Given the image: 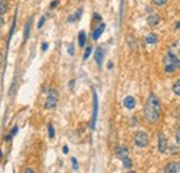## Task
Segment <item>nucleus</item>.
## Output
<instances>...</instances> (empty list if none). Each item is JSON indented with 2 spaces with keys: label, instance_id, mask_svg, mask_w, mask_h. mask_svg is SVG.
Masks as SVG:
<instances>
[{
  "label": "nucleus",
  "instance_id": "f257e3e1",
  "mask_svg": "<svg viewBox=\"0 0 180 173\" xmlns=\"http://www.w3.org/2000/svg\"><path fill=\"white\" fill-rule=\"evenodd\" d=\"M161 118V101L154 93H151L144 105V119L148 123H157Z\"/></svg>",
  "mask_w": 180,
  "mask_h": 173
},
{
  "label": "nucleus",
  "instance_id": "f03ea898",
  "mask_svg": "<svg viewBox=\"0 0 180 173\" xmlns=\"http://www.w3.org/2000/svg\"><path fill=\"white\" fill-rule=\"evenodd\" d=\"M163 64H165V71L168 73H172V72H175L176 69H180V60L175 54L170 53V51L166 54L165 58H163Z\"/></svg>",
  "mask_w": 180,
  "mask_h": 173
},
{
  "label": "nucleus",
  "instance_id": "7ed1b4c3",
  "mask_svg": "<svg viewBox=\"0 0 180 173\" xmlns=\"http://www.w3.org/2000/svg\"><path fill=\"white\" fill-rule=\"evenodd\" d=\"M133 141L136 144V147L139 148H146L150 143V139H148V134L146 132H137L133 137Z\"/></svg>",
  "mask_w": 180,
  "mask_h": 173
},
{
  "label": "nucleus",
  "instance_id": "20e7f679",
  "mask_svg": "<svg viewBox=\"0 0 180 173\" xmlns=\"http://www.w3.org/2000/svg\"><path fill=\"white\" fill-rule=\"evenodd\" d=\"M57 102H58V91L56 89H51L49 91V96H47V100L44 102V108L46 110H53L57 105Z\"/></svg>",
  "mask_w": 180,
  "mask_h": 173
},
{
  "label": "nucleus",
  "instance_id": "39448f33",
  "mask_svg": "<svg viewBox=\"0 0 180 173\" xmlns=\"http://www.w3.org/2000/svg\"><path fill=\"white\" fill-rule=\"evenodd\" d=\"M97 114H98V100H97V93L93 89V118L90 122V127L94 129L96 123H97Z\"/></svg>",
  "mask_w": 180,
  "mask_h": 173
},
{
  "label": "nucleus",
  "instance_id": "423d86ee",
  "mask_svg": "<svg viewBox=\"0 0 180 173\" xmlns=\"http://www.w3.org/2000/svg\"><path fill=\"white\" fill-rule=\"evenodd\" d=\"M166 150H168V140H166L165 134L162 132H159V134H158V151L161 154H163V152H166Z\"/></svg>",
  "mask_w": 180,
  "mask_h": 173
},
{
  "label": "nucleus",
  "instance_id": "0eeeda50",
  "mask_svg": "<svg viewBox=\"0 0 180 173\" xmlns=\"http://www.w3.org/2000/svg\"><path fill=\"white\" fill-rule=\"evenodd\" d=\"M104 57H105V50H104V47H102V46H98L97 49H96V51H94V60H96V62H97L98 67L102 65Z\"/></svg>",
  "mask_w": 180,
  "mask_h": 173
},
{
  "label": "nucleus",
  "instance_id": "6e6552de",
  "mask_svg": "<svg viewBox=\"0 0 180 173\" xmlns=\"http://www.w3.org/2000/svg\"><path fill=\"white\" fill-rule=\"evenodd\" d=\"M32 21H33V17H29V20L27 21L24 28V36H22V42L27 43V40L29 39V35H31V28H32Z\"/></svg>",
  "mask_w": 180,
  "mask_h": 173
},
{
  "label": "nucleus",
  "instance_id": "1a4fd4ad",
  "mask_svg": "<svg viewBox=\"0 0 180 173\" xmlns=\"http://www.w3.org/2000/svg\"><path fill=\"white\" fill-rule=\"evenodd\" d=\"M165 173H178L180 172V162H169L165 166Z\"/></svg>",
  "mask_w": 180,
  "mask_h": 173
},
{
  "label": "nucleus",
  "instance_id": "9d476101",
  "mask_svg": "<svg viewBox=\"0 0 180 173\" xmlns=\"http://www.w3.org/2000/svg\"><path fill=\"white\" fill-rule=\"evenodd\" d=\"M161 21L159 15L157 14V12H151L148 14V17H147V24L150 25V27H155V25H158Z\"/></svg>",
  "mask_w": 180,
  "mask_h": 173
},
{
  "label": "nucleus",
  "instance_id": "9b49d317",
  "mask_svg": "<svg viewBox=\"0 0 180 173\" xmlns=\"http://www.w3.org/2000/svg\"><path fill=\"white\" fill-rule=\"evenodd\" d=\"M105 31V24H100L97 28H96L94 31H93V33H92V39L93 40H98V37L102 35V32Z\"/></svg>",
  "mask_w": 180,
  "mask_h": 173
},
{
  "label": "nucleus",
  "instance_id": "f8f14e48",
  "mask_svg": "<svg viewBox=\"0 0 180 173\" xmlns=\"http://www.w3.org/2000/svg\"><path fill=\"white\" fill-rule=\"evenodd\" d=\"M123 105H125V108H128V110H133V108L136 107V100H134V97L126 96L123 100Z\"/></svg>",
  "mask_w": 180,
  "mask_h": 173
},
{
  "label": "nucleus",
  "instance_id": "ddd939ff",
  "mask_svg": "<svg viewBox=\"0 0 180 173\" xmlns=\"http://www.w3.org/2000/svg\"><path fill=\"white\" fill-rule=\"evenodd\" d=\"M115 155L122 159L123 156L129 155V148H128V147H117V148H115Z\"/></svg>",
  "mask_w": 180,
  "mask_h": 173
},
{
  "label": "nucleus",
  "instance_id": "4468645a",
  "mask_svg": "<svg viewBox=\"0 0 180 173\" xmlns=\"http://www.w3.org/2000/svg\"><path fill=\"white\" fill-rule=\"evenodd\" d=\"M82 12H83V8H79L76 12H73V14H71L68 18H67V21L68 22H76L80 20V17H82Z\"/></svg>",
  "mask_w": 180,
  "mask_h": 173
},
{
  "label": "nucleus",
  "instance_id": "2eb2a0df",
  "mask_svg": "<svg viewBox=\"0 0 180 173\" xmlns=\"http://www.w3.org/2000/svg\"><path fill=\"white\" fill-rule=\"evenodd\" d=\"M146 43H148V44L158 43V35H157V33H148L146 36Z\"/></svg>",
  "mask_w": 180,
  "mask_h": 173
},
{
  "label": "nucleus",
  "instance_id": "dca6fc26",
  "mask_svg": "<svg viewBox=\"0 0 180 173\" xmlns=\"http://www.w3.org/2000/svg\"><path fill=\"white\" fill-rule=\"evenodd\" d=\"M78 43H79V47H82V49L86 46V33L83 31H80L78 35Z\"/></svg>",
  "mask_w": 180,
  "mask_h": 173
},
{
  "label": "nucleus",
  "instance_id": "f3484780",
  "mask_svg": "<svg viewBox=\"0 0 180 173\" xmlns=\"http://www.w3.org/2000/svg\"><path fill=\"white\" fill-rule=\"evenodd\" d=\"M8 11V2L7 0H0V15L6 14Z\"/></svg>",
  "mask_w": 180,
  "mask_h": 173
},
{
  "label": "nucleus",
  "instance_id": "a211bd4d",
  "mask_svg": "<svg viewBox=\"0 0 180 173\" xmlns=\"http://www.w3.org/2000/svg\"><path fill=\"white\" fill-rule=\"evenodd\" d=\"M121 161H122V163H123V168H125V169H130V168H132V159H130L128 155L123 156Z\"/></svg>",
  "mask_w": 180,
  "mask_h": 173
},
{
  "label": "nucleus",
  "instance_id": "6ab92c4d",
  "mask_svg": "<svg viewBox=\"0 0 180 173\" xmlns=\"http://www.w3.org/2000/svg\"><path fill=\"white\" fill-rule=\"evenodd\" d=\"M172 90H173V93H175L176 96H180V79L176 81V83L173 85V87H172Z\"/></svg>",
  "mask_w": 180,
  "mask_h": 173
},
{
  "label": "nucleus",
  "instance_id": "aec40b11",
  "mask_svg": "<svg viewBox=\"0 0 180 173\" xmlns=\"http://www.w3.org/2000/svg\"><path fill=\"white\" fill-rule=\"evenodd\" d=\"M47 133H49L50 139H54V136H56V130H54L53 125H49V126H47Z\"/></svg>",
  "mask_w": 180,
  "mask_h": 173
},
{
  "label": "nucleus",
  "instance_id": "412c9836",
  "mask_svg": "<svg viewBox=\"0 0 180 173\" xmlns=\"http://www.w3.org/2000/svg\"><path fill=\"white\" fill-rule=\"evenodd\" d=\"M152 3L157 6V7H163V6L168 3V0H152Z\"/></svg>",
  "mask_w": 180,
  "mask_h": 173
},
{
  "label": "nucleus",
  "instance_id": "4be33fe9",
  "mask_svg": "<svg viewBox=\"0 0 180 173\" xmlns=\"http://www.w3.org/2000/svg\"><path fill=\"white\" fill-rule=\"evenodd\" d=\"M92 51H93V47H90V46L86 47L85 54H83V60H88V58H89V56H90V54H92Z\"/></svg>",
  "mask_w": 180,
  "mask_h": 173
},
{
  "label": "nucleus",
  "instance_id": "5701e85b",
  "mask_svg": "<svg viewBox=\"0 0 180 173\" xmlns=\"http://www.w3.org/2000/svg\"><path fill=\"white\" fill-rule=\"evenodd\" d=\"M44 21H46V17H40V20L39 22H38V29H40V28H43V24H44Z\"/></svg>",
  "mask_w": 180,
  "mask_h": 173
},
{
  "label": "nucleus",
  "instance_id": "b1692460",
  "mask_svg": "<svg viewBox=\"0 0 180 173\" xmlns=\"http://www.w3.org/2000/svg\"><path fill=\"white\" fill-rule=\"evenodd\" d=\"M71 162H72V168H73V171H78V161H76V158H71Z\"/></svg>",
  "mask_w": 180,
  "mask_h": 173
},
{
  "label": "nucleus",
  "instance_id": "393cba45",
  "mask_svg": "<svg viewBox=\"0 0 180 173\" xmlns=\"http://www.w3.org/2000/svg\"><path fill=\"white\" fill-rule=\"evenodd\" d=\"M175 139H176V143L180 144V126H179V129L176 130V136H175Z\"/></svg>",
  "mask_w": 180,
  "mask_h": 173
},
{
  "label": "nucleus",
  "instance_id": "a878e982",
  "mask_svg": "<svg viewBox=\"0 0 180 173\" xmlns=\"http://www.w3.org/2000/svg\"><path fill=\"white\" fill-rule=\"evenodd\" d=\"M68 54H69V56H73V54H75V50H73V44H69V46H68Z\"/></svg>",
  "mask_w": 180,
  "mask_h": 173
},
{
  "label": "nucleus",
  "instance_id": "bb28decb",
  "mask_svg": "<svg viewBox=\"0 0 180 173\" xmlns=\"http://www.w3.org/2000/svg\"><path fill=\"white\" fill-rule=\"evenodd\" d=\"M58 0H53V2H51V4H50V8H56L57 6H58Z\"/></svg>",
  "mask_w": 180,
  "mask_h": 173
},
{
  "label": "nucleus",
  "instance_id": "cd10ccee",
  "mask_svg": "<svg viewBox=\"0 0 180 173\" xmlns=\"http://www.w3.org/2000/svg\"><path fill=\"white\" fill-rule=\"evenodd\" d=\"M17 133H18V126H14V127H12V130L10 132V134H11V136H15Z\"/></svg>",
  "mask_w": 180,
  "mask_h": 173
},
{
  "label": "nucleus",
  "instance_id": "c85d7f7f",
  "mask_svg": "<svg viewBox=\"0 0 180 173\" xmlns=\"http://www.w3.org/2000/svg\"><path fill=\"white\" fill-rule=\"evenodd\" d=\"M47 47H49V43H43L42 44V51H46Z\"/></svg>",
  "mask_w": 180,
  "mask_h": 173
},
{
  "label": "nucleus",
  "instance_id": "c756f323",
  "mask_svg": "<svg viewBox=\"0 0 180 173\" xmlns=\"http://www.w3.org/2000/svg\"><path fill=\"white\" fill-rule=\"evenodd\" d=\"M11 139H12V136H11V134H10V133H8V134H7V136H6V137H4V140H6V141H10V140H11Z\"/></svg>",
  "mask_w": 180,
  "mask_h": 173
},
{
  "label": "nucleus",
  "instance_id": "7c9ffc66",
  "mask_svg": "<svg viewBox=\"0 0 180 173\" xmlns=\"http://www.w3.org/2000/svg\"><path fill=\"white\" fill-rule=\"evenodd\" d=\"M24 172H25V173H33L35 171H33V169H32V168H27Z\"/></svg>",
  "mask_w": 180,
  "mask_h": 173
},
{
  "label": "nucleus",
  "instance_id": "2f4dec72",
  "mask_svg": "<svg viewBox=\"0 0 180 173\" xmlns=\"http://www.w3.org/2000/svg\"><path fill=\"white\" fill-rule=\"evenodd\" d=\"M178 29H180V21H178L175 24V31H178Z\"/></svg>",
  "mask_w": 180,
  "mask_h": 173
},
{
  "label": "nucleus",
  "instance_id": "473e14b6",
  "mask_svg": "<svg viewBox=\"0 0 180 173\" xmlns=\"http://www.w3.org/2000/svg\"><path fill=\"white\" fill-rule=\"evenodd\" d=\"M68 151H69V150H68V147H67V146H64V147H62V152H64V154H68Z\"/></svg>",
  "mask_w": 180,
  "mask_h": 173
},
{
  "label": "nucleus",
  "instance_id": "72a5a7b5",
  "mask_svg": "<svg viewBox=\"0 0 180 173\" xmlns=\"http://www.w3.org/2000/svg\"><path fill=\"white\" fill-rule=\"evenodd\" d=\"M94 20H98V21H100V20H101V15L96 12V14H94Z\"/></svg>",
  "mask_w": 180,
  "mask_h": 173
},
{
  "label": "nucleus",
  "instance_id": "f704fd0d",
  "mask_svg": "<svg viewBox=\"0 0 180 173\" xmlns=\"http://www.w3.org/2000/svg\"><path fill=\"white\" fill-rule=\"evenodd\" d=\"M73 85H75V81H71L69 82V89H73Z\"/></svg>",
  "mask_w": 180,
  "mask_h": 173
},
{
  "label": "nucleus",
  "instance_id": "c9c22d12",
  "mask_svg": "<svg viewBox=\"0 0 180 173\" xmlns=\"http://www.w3.org/2000/svg\"><path fill=\"white\" fill-rule=\"evenodd\" d=\"M112 67H114V64H112V62H108V64H107V68H108V69H111Z\"/></svg>",
  "mask_w": 180,
  "mask_h": 173
},
{
  "label": "nucleus",
  "instance_id": "e433bc0d",
  "mask_svg": "<svg viewBox=\"0 0 180 173\" xmlns=\"http://www.w3.org/2000/svg\"><path fill=\"white\" fill-rule=\"evenodd\" d=\"M2 64H3V56L0 54V67H2Z\"/></svg>",
  "mask_w": 180,
  "mask_h": 173
},
{
  "label": "nucleus",
  "instance_id": "4c0bfd02",
  "mask_svg": "<svg viewBox=\"0 0 180 173\" xmlns=\"http://www.w3.org/2000/svg\"><path fill=\"white\" fill-rule=\"evenodd\" d=\"M0 24H3V18H2V15H0Z\"/></svg>",
  "mask_w": 180,
  "mask_h": 173
},
{
  "label": "nucleus",
  "instance_id": "58836bf2",
  "mask_svg": "<svg viewBox=\"0 0 180 173\" xmlns=\"http://www.w3.org/2000/svg\"><path fill=\"white\" fill-rule=\"evenodd\" d=\"M0 156H2V151H0Z\"/></svg>",
  "mask_w": 180,
  "mask_h": 173
},
{
  "label": "nucleus",
  "instance_id": "ea45409f",
  "mask_svg": "<svg viewBox=\"0 0 180 173\" xmlns=\"http://www.w3.org/2000/svg\"><path fill=\"white\" fill-rule=\"evenodd\" d=\"M76 2H80V0H76Z\"/></svg>",
  "mask_w": 180,
  "mask_h": 173
}]
</instances>
